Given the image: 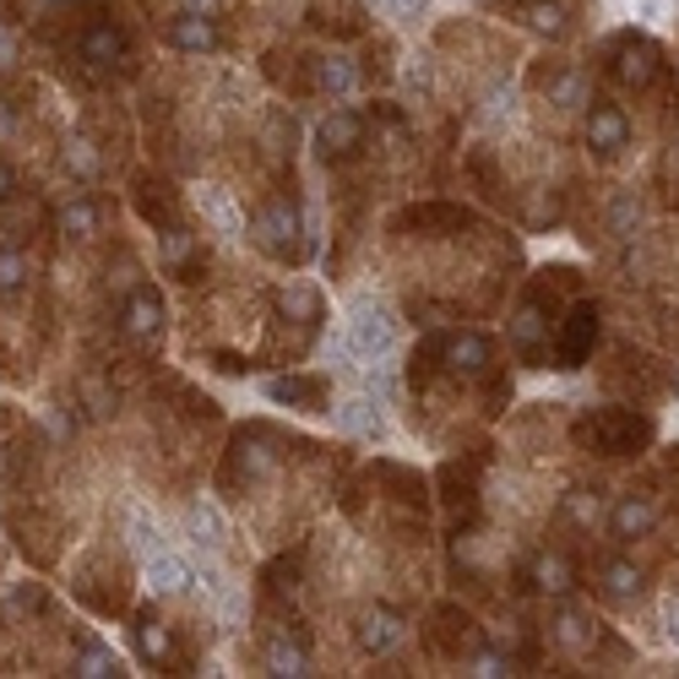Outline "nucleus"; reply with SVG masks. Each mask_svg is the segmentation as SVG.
<instances>
[{
  "mask_svg": "<svg viewBox=\"0 0 679 679\" xmlns=\"http://www.w3.org/2000/svg\"><path fill=\"white\" fill-rule=\"evenodd\" d=\"M571 435H576L587 451L625 457V451H636V446L653 440V418H647V413H631V407H598V413H582Z\"/></svg>",
  "mask_w": 679,
  "mask_h": 679,
  "instance_id": "1",
  "label": "nucleus"
},
{
  "mask_svg": "<svg viewBox=\"0 0 679 679\" xmlns=\"http://www.w3.org/2000/svg\"><path fill=\"white\" fill-rule=\"evenodd\" d=\"M398 343V315L381 304V299H354V310H348V354H359V359H381L387 348Z\"/></svg>",
  "mask_w": 679,
  "mask_h": 679,
  "instance_id": "2",
  "label": "nucleus"
},
{
  "mask_svg": "<svg viewBox=\"0 0 679 679\" xmlns=\"http://www.w3.org/2000/svg\"><path fill=\"white\" fill-rule=\"evenodd\" d=\"M609 55H614V60H609V66H614V77H620L625 88H636V93H642V88H653V82H658V71H664L658 44H653L647 33H636V27H631V33H620V38L609 44Z\"/></svg>",
  "mask_w": 679,
  "mask_h": 679,
  "instance_id": "3",
  "label": "nucleus"
},
{
  "mask_svg": "<svg viewBox=\"0 0 679 679\" xmlns=\"http://www.w3.org/2000/svg\"><path fill=\"white\" fill-rule=\"evenodd\" d=\"M511 348L522 365H543L549 359V310H543V294H528L511 315Z\"/></svg>",
  "mask_w": 679,
  "mask_h": 679,
  "instance_id": "4",
  "label": "nucleus"
},
{
  "mask_svg": "<svg viewBox=\"0 0 679 679\" xmlns=\"http://www.w3.org/2000/svg\"><path fill=\"white\" fill-rule=\"evenodd\" d=\"M158 267L169 272V277H196L202 272V240L185 229V223H169V229H158Z\"/></svg>",
  "mask_w": 679,
  "mask_h": 679,
  "instance_id": "5",
  "label": "nucleus"
},
{
  "mask_svg": "<svg viewBox=\"0 0 679 679\" xmlns=\"http://www.w3.org/2000/svg\"><path fill=\"white\" fill-rule=\"evenodd\" d=\"M587 147L598 158H620L631 147V120H625L620 104H592L587 110Z\"/></svg>",
  "mask_w": 679,
  "mask_h": 679,
  "instance_id": "6",
  "label": "nucleus"
},
{
  "mask_svg": "<svg viewBox=\"0 0 679 679\" xmlns=\"http://www.w3.org/2000/svg\"><path fill=\"white\" fill-rule=\"evenodd\" d=\"M365 147V120L354 110H332L321 126H315V152L332 163V158H354Z\"/></svg>",
  "mask_w": 679,
  "mask_h": 679,
  "instance_id": "7",
  "label": "nucleus"
},
{
  "mask_svg": "<svg viewBox=\"0 0 679 679\" xmlns=\"http://www.w3.org/2000/svg\"><path fill=\"white\" fill-rule=\"evenodd\" d=\"M592 343H598V310H592V304H576V310L565 315V332H560V348H554V365H560V370H582V359H587Z\"/></svg>",
  "mask_w": 679,
  "mask_h": 679,
  "instance_id": "8",
  "label": "nucleus"
},
{
  "mask_svg": "<svg viewBox=\"0 0 679 679\" xmlns=\"http://www.w3.org/2000/svg\"><path fill=\"white\" fill-rule=\"evenodd\" d=\"M120 326H126V337H136L141 348H152V343L163 337V299H158V288H131V299H126V310H120Z\"/></svg>",
  "mask_w": 679,
  "mask_h": 679,
  "instance_id": "9",
  "label": "nucleus"
},
{
  "mask_svg": "<svg viewBox=\"0 0 679 679\" xmlns=\"http://www.w3.org/2000/svg\"><path fill=\"white\" fill-rule=\"evenodd\" d=\"M169 44L185 49V55H212V49L223 44V33H218L212 11H191V5H185V11L169 22Z\"/></svg>",
  "mask_w": 679,
  "mask_h": 679,
  "instance_id": "10",
  "label": "nucleus"
},
{
  "mask_svg": "<svg viewBox=\"0 0 679 679\" xmlns=\"http://www.w3.org/2000/svg\"><path fill=\"white\" fill-rule=\"evenodd\" d=\"M440 359H446V370H457V376H484L490 359H495V348H490V337H479V332H457V337L440 343Z\"/></svg>",
  "mask_w": 679,
  "mask_h": 679,
  "instance_id": "11",
  "label": "nucleus"
},
{
  "mask_svg": "<svg viewBox=\"0 0 679 679\" xmlns=\"http://www.w3.org/2000/svg\"><path fill=\"white\" fill-rule=\"evenodd\" d=\"M642 565L636 560H625V554H609L603 565H598V592L603 598H614V603H636L642 598Z\"/></svg>",
  "mask_w": 679,
  "mask_h": 679,
  "instance_id": "12",
  "label": "nucleus"
},
{
  "mask_svg": "<svg viewBox=\"0 0 679 679\" xmlns=\"http://www.w3.org/2000/svg\"><path fill=\"white\" fill-rule=\"evenodd\" d=\"M658 528V506L647 500V495H625L614 511H609V533L620 543H631V539H647Z\"/></svg>",
  "mask_w": 679,
  "mask_h": 679,
  "instance_id": "13",
  "label": "nucleus"
},
{
  "mask_svg": "<svg viewBox=\"0 0 679 679\" xmlns=\"http://www.w3.org/2000/svg\"><path fill=\"white\" fill-rule=\"evenodd\" d=\"M82 60L88 66H99V71H110V66H120L126 60V33L115 27V22H93L88 33H82Z\"/></svg>",
  "mask_w": 679,
  "mask_h": 679,
  "instance_id": "14",
  "label": "nucleus"
},
{
  "mask_svg": "<svg viewBox=\"0 0 679 679\" xmlns=\"http://www.w3.org/2000/svg\"><path fill=\"white\" fill-rule=\"evenodd\" d=\"M337 424H343L348 435H365V440H381V435H387V418H381V403H376L370 392H359V398H348V403H337Z\"/></svg>",
  "mask_w": 679,
  "mask_h": 679,
  "instance_id": "15",
  "label": "nucleus"
},
{
  "mask_svg": "<svg viewBox=\"0 0 679 679\" xmlns=\"http://www.w3.org/2000/svg\"><path fill=\"white\" fill-rule=\"evenodd\" d=\"M398 642H403V614L398 609H370L359 620V647L365 653H392Z\"/></svg>",
  "mask_w": 679,
  "mask_h": 679,
  "instance_id": "16",
  "label": "nucleus"
},
{
  "mask_svg": "<svg viewBox=\"0 0 679 679\" xmlns=\"http://www.w3.org/2000/svg\"><path fill=\"white\" fill-rule=\"evenodd\" d=\"M517 22H522L528 33H539V38H565V33H571V16H565L560 0H522V5H517Z\"/></svg>",
  "mask_w": 679,
  "mask_h": 679,
  "instance_id": "17",
  "label": "nucleus"
},
{
  "mask_svg": "<svg viewBox=\"0 0 679 679\" xmlns=\"http://www.w3.org/2000/svg\"><path fill=\"white\" fill-rule=\"evenodd\" d=\"M267 398L288 407H321L326 403V381H315V376H272Z\"/></svg>",
  "mask_w": 679,
  "mask_h": 679,
  "instance_id": "18",
  "label": "nucleus"
},
{
  "mask_svg": "<svg viewBox=\"0 0 679 679\" xmlns=\"http://www.w3.org/2000/svg\"><path fill=\"white\" fill-rule=\"evenodd\" d=\"M147 565V587L158 592V598H174V592H185L191 587V565L180 560V554H152V560H141Z\"/></svg>",
  "mask_w": 679,
  "mask_h": 679,
  "instance_id": "19",
  "label": "nucleus"
},
{
  "mask_svg": "<svg viewBox=\"0 0 679 679\" xmlns=\"http://www.w3.org/2000/svg\"><path fill=\"white\" fill-rule=\"evenodd\" d=\"M528 582H533L539 592H554V598H565V592L576 587V565H571L565 554L543 549L539 560H533V571H528Z\"/></svg>",
  "mask_w": 679,
  "mask_h": 679,
  "instance_id": "20",
  "label": "nucleus"
},
{
  "mask_svg": "<svg viewBox=\"0 0 679 679\" xmlns=\"http://www.w3.org/2000/svg\"><path fill=\"white\" fill-rule=\"evenodd\" d=\"M315 88H321V93H332V99L354 93V88H359L354 60H343V55H321V60H315Z\"/></svg>",
  "mask_w": 679,
  "mask_h": 679,
  "instance_id": "21",
  "label": "nucleus"
},
{
  "mask_svg": "<svg viewBox=\"0 0 679 679\" xmlns=\"http://www.w3.org/2000/svg\"><path fill=\"white\" fill-rule=\"evenodd\" d=\"M267 669L272 675H310V653H304V636H272L267 647Z\"/></svg>",
  "mask_w": 679,
  "mask_h": 679,
  "instance_id": "22",
  "label": "nucleus"
},
{
  "mask_svg": "<svg viewBox=\"0 0 679 679\" xmlns=\"http://www.w3.org/2000/svg\"><path fill=\"white\" fill-rule=\"evenodd\" d=\"M60 234H66V240H93V234H99V207H93L88 196H71V202L60 207Z\"/></svg>",
  "mask_w": 679,
  "mask_h": 679,
  "instance_id": "23",
  "label": "nucleus"
},
{
  "mask_svg": "<svg viewBox=\"0 0 679 679\" xmlns=\"http://www.w3.org/2000/svg\"><path fill=\"white\" fill-rule=\"evenodd\" d=\"M543 93H549V104H560V110H571V104H582L587 99V77L582 71H554V77H543Z\"/></svg>",
  "mask_w": 679,
  "mask_h": 679,
  "instance_id": "24",
  "label": "nucleus"
},
{
  "mask_svg": "<svg viewBox=\"0 0 679 679\" xmlns=\"http://www.w3.org/2000/svg\"><path fill=\"white\" fill-rule=\"evenodd\" d=\"M592 636H598V631H592V620H587L582 609H560V614H554V642H560V647H592Z\"/></svg>",
  "mask_w": 679,
  "mask_h": 679,
  "instance_id": "25",
  "label": "nucleus"
},
{
  "mask_svg": "<svg viewBox=\"0 0 679 679\" xmlns=\"http://www.w3.org/2000/svg\"><path fill=\"white\" fill-rule=\"evenodd\" d=\"M191 533H196V549H207V554H218L223 549V517H218V506H191Z\"/></svg>",
  "mask_w": 679,
  "mask_h": 679,
  "instance_id": "26",
  "label": "nucleus"
},
{
  "mask_svg": "<svg viewBox=\"0 0 679 679\" xmlns=\"http://www.w3.org/2000/svg\"><path fill=\"white\" fill-rule=\"evenodd\" d=\"M99 169H104L99 147H93L88 136H77V141L66 147V174H71V180H99Z\"/></svg>",
  "mask_w": 679,
  "mask_h": 679,
  "instance_id": "27",
  "label": "nucleus"
},
{
  "mask_svg": "<svg viewBox=\"0 0 679 679\" xmlns=\"http://www.w3.org/2000/svg\"><path fill=\"white\" fill-rule=\"evenodd\" d=\"M202 212H207V218L218 223V234H229V240L240 234V212L229 207V196H223L218 185H202Z\"/></svg>",
  "mask_w": 679,
  "mask_h": 679,
  "instance_id": "28",
  "label": "nucleus"
},
{
  "mask_svg": "<svg viewBox=\"0 0 679 679\" xmlns=\"http://www.w3.org/2000/svg\"><path fill=\"white\" fill-rule=\"evenodd\" d=\"M136 647H141V658H147V664H163V658L174 653V647H169V631H163V625H152V614H141V620H136Z\"/></svg>",
  "mask_w": 679,
  "mask_h": 679,
  "instance_id": "29",
  "label": "nucleus"
},
{
  "mask_svg": "<svg viewBox=\"0 0 679 679\" xmlns=\"http://www.w3.org/2000/svg\"><path fill=\"white\" fill-rule=\"evenodd\" d=\"M141 212H147V223H174V196H169V185H152V180H141Z\"/></svg>",
  "mask_w": 679,
  "mask_h": 679,
  "instance_id": "30",
  "label": "nucleus"
},
{
  "mask_svg": "<svg viewBox=\"0 0 679 679\" xmlns=\"http://www.w3.org/2000/svg\"><path fill=\"white\" fill-rule=\"evenodd\" d=\"M77 675H82V679H110V675H120V658H115L110 647L88 642V647H82V658H77Z\"/></svg>",
  "mask_w": 679,
  "mask_h": 679,
  "instance_id": "31",
  "label": "nucleus"
},
{
  "mask_svg": "<svg viewBox=\"0 0 679 679\" xmlns=\"http://www.w3.org/2000/svg\"><path fill=\"white\" fill-rule=\"evenodd\" d=\"M234 457H240V468H245V479H262V473H267V468H272V451H267V446H262V440H256V435H251V440L240 435V446H234Z\"/></svg>",
  "mask_w": 679,
  "mask_h": 679,
  "instance_id": "32",
  "label": "nucleus"
},
{
  "mask_svg": "<svg viewBox=\"0 0 679 679\" xmlns=\"http://www.w3.org/2000/svg\"><path fill=\"white\" fill-rule=\"evenodd\" d=\"M22 283H27V256L11 251V245H0V294H16Z\"/></svg>",
  "mask_w": 679,
  "mask_h": 679,
  "instance_id": "33",
  "label": "nucleus"
},
{
  "mask_svg": "<svg viewBox=\"0 0 679 679\" xmlns=\"http://www.w3.org/2000/svg\"><path fill=\"white\" fill-rule=\"evenodd\" d=\"M283 310L304 315V326H315V321H321V299H315V288H288V294H283Z\"/></svg>",
  "mask_w": 679,
  "mask_h": 679,
  "instance_id": "34",
  "label": "nucleus"
},
{
  "mask_svg": "<svg viewBox=\"0 0 679 679\" xmlns=\"http://www.w3.org/2000/svg\"><path fill=\"white\" fill-rule=\"evenodd\" d=\"M131 549H136V554H141V560H152V554H163V539L152 533V522H147L141 511H136V517H131Z\"/></svg>",
  "mask_w": 679,
  "mask_h": 679,
  "instance_id": "35",
  "label": "nucleus"
},
{
  "mask_svg": "<svg viewBox=\"0 0 679 679\" xmlns=\"http://www.w3.org/2000/svg\"><path fill=\"white\" fill-rule=\"evenodd\" d=\"M598 511H603V500H598V495H571V500H565V517H576L582 528H592V522H598Z\"/></svg>",
  "mask_w": 679,
  "mask_h": 679,
  "instance_id": "36",
  "label": "nucleus"
},
{
  "mask_svg": "<svg viewBox=\"0 0 679 679\" xmlns=\"http://www.w3.org/2000/svg\"><path fill=\"white\" fill-rule=\"evenodd\" d=\"M424 5H429V0H381V11H387V16H398V22H418V16H424Z\"/></svg>",
  "mask_w": 679,
  "mask_h": 679,
  "instance_id": "37",
  "label": "nucleus"
},
{
  "mask_svg": "<svg viewBox=\"0 0 679 679\" xmlns=\"http://www.w3.org/2000/svg\"><path fill=\"white\" fill-rule=\"evenodd\" d=\"M631 223H636V202L620 196V202H614V234H631Z\"/></svg>",
  "mask_w": 679,
  "mask_h": 679,
  "instance_id": "38",
  "label": "nucleus"
},
{
  "mask_svg": "<svg viewBox=\"0 0 679 679\" xmlns=\"http://www.w3.org/2000/svg\"><path fill=\"white\" fill-rule=\"evenodd\" d=\"M664 642H675V647H679V598L664 603Z\"/></svg>",
  "mask_w": 679,
  "mask_h": 679,
  "instance_id": "39",
  "label": "nucleus"
},
{
  "mask_svg": "<svg viewBox=\"0 0 679 679\" xmlns=\"http://www.w3.org/2000/svg\"><path fill=\"white\" fill-rule=\"evenodd\" d=\"M16 609H44V587H16Z\"/></svg>",
  "mask_w": 679,
  "mask_h": 679,
  "instance_id": "40",
  "label": "nucleus"
},
{
  "mask_svg": "<svg viewBox=\"0 0 679 679\" xmlns=\"http://www.w3.org/2000/svg\"><path fill=\"white\" fill-rule=\"evenodd\" d=\"M16 196V174H11V163H0V207Z\"/></svg>",
  "mask_w": 679,
  "mask_h": 679,
  "instance_id": "41",
  "label": "nucleus"
},
{
  "mask_svg": "<svg viewBox=\"0 0 679 679\" xmlns=\"http://www.w3.org/2000/svg\"><path fill=\"white\" fill-rule=\"evenodd\" d=\"M185 5H191V11H212L218 0H185Z\"/></svg>",
  "mask_w": 679,
  "mask_h": 679,
  "instance_id": "42",
  "label": "nucleus"
},
{
  "mask_svg": "<svg viewBox=\"0 0 679 679\" xmlns=\"http://www.w3.org/2000/svg\"><path fill=\"white\" fill-rule=\"evenodd\" d=\"M5 55H11V49H5V38H0V60H5Z\"/></svg>",
  "mask_w": 679,
  "mask_h": 679,
  "instance_id": "43",
  "label": "nucleus"
},
{
  "mask_svg": "<svg viewBox=\"0 0 679 679\" xmlns=\"http://www.w3.org/2000/svg\"><path fill=\"white\" fill-rule=\"evenodd\" d=\"M0 11H5V0H0Z\"/></svg>",
  "mask_w": 679,
  "mask_h": 679,
  "instance_id": "44",
  "label": "nucleus"
},
{
  "mask_svg": "<svg viewBox=\"0 0 679 679\" xmlns=\"http://www.w3.org/2000/svg\"><path fill=\"white\" fill-rule=\"evenodd\" d=\"M376 5H381V0H376Z\"/></svg>",
  "mask_w": 679,
  "mask_h": 679,
  "instance_id": "45",
  "label": "nucleus"
}]
</instances>
